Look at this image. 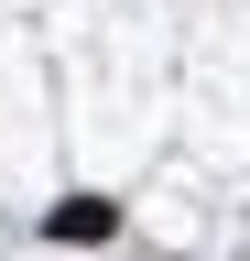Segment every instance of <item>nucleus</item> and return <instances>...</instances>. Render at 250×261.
<instances>
[{"label": "nucleus", "instance_id": "f257e3e1", "mask_svg": "<svg viewBox=\"0 0 250 261\" xmlns=\"http://www.w3.org/2000/svg\"><path fill=\"white\" fill-rule=\"evenodd\" d=\"M109 228H120V207H109V196H66V207L44 218V240H109Z\"/></svg>", "mask_w": 250, "mask_h": 261}]
</instances>
